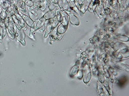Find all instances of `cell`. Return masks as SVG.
<instances>
[{
    "label": "cell",
    "mask_w": 129,
    "mask_h": 96,
    "mask_svg": "<svg viewBox=\"0 0 129 96\" xmlns=\"http://www.w3.org/2000/svg\"><path fill=\"white\" fill-rule=\"evenodd\" d=\"M9 18V25L7 28H6L8 31L9 32V33H11L12 35L15 36V33L17 31V28L15 25V23H14L12 17H10Z\"/></svg>",
    "instance_id": "obj_1"
},
{
    "label": "cell",
    "mask_w": 129,
    "mask_h": 96,
    "mask_svg": "<svg viewBox=\"0 0 129 96\" xmlns=\"http://www.w3.org/2000/svg\"><path fill=\"white\" fill-rule=\"evenodd\" d=\"M15 37L16 38V39L19 41L22 42L23 45H25V40H24L25 34L22 29L21 30H18V29L17 30V31L15 34Z\"/></svg>",
    "instance_id": "obj_2"
},
{
    "label": "cell",
    "mask_w": 129,
    "mask_h": 96,
    "mask_svg": "<svg viewBox=\"0 0 129 96\" xmlns=\"http://www.w3.org/2000/svg\"><path fill=\"white\" fill-rule=\"evenodd\" d=\"M83 71H84L83 72L84 79L85 78V79H84V81L85 83H87L90 81V77H91V73L90 71L89 70L88 66L87 65H86L85 66Z\"/></svg>",
    "instance_id": "obj_3"
},
{
    "label": "cell",
    "mask_w": 129,
    "mask_h": 96,
    "mask_svg": "<svg viewBox=\"0 0 129 96\" xmlns=\"http://www.w3.org/2000/svg\"><path fill=\"white\" fill-rule=\"evenodd\" d=\"M55 13H56V11L54 10L47 12V13H46L45 14V15L44 16V18L46 20H51V19H52V18L54 17V16L55 15Z\"/></svg>",
    "instance_id": "obj_4"
},
{
    "label": "cell",
    "mask_w": 129,
    "mask_h": 96,
    "mask_svg": "<svg viewBox=\"0 0 129 96\" xmlns=\"http://www.w3.org/2000/svg\"><path fill=\"white\" fill-rule=\"evenodd\" d=\"M22 16L23 17L22 18H23L24 21L25 22V23H26L27 25L28 26H29L30 27H31L32 25V24H33V21L31 20V19L30 17H28L27 16H25V15H22Z\"/></svg>",
    "instance_id": "obj_5"
},
{
    "label": "cell",
    "mask_w": 129,
    "mask_h": 96,
    "mask_svg": "<svg viewBox=\"0 0 129 96\" xmlns=\"http://www.w3.org/2000/svg\"><path fill=\"white\" fill-rule=\"evenodd\" d=\"M45 22V19L44 18H41L40 20L39 21H38V22H37V23L36 24L35 30L37 29L38 28H40V27H41L42 26H43Z\"/></svg>",
    "instance_id": "obj_6"
},
{
    "label": "cell",
    "mask_w": 129,
    "mask_h": 96,
    "mask_svg": "<svg viewBox=\"0 0 129 96\" xmlns=\"http://www.w3.org/2000/svg\"><path fill=\"white\" fill-rule=\"evenodd\" d=\"M7 17V12L6 9L3 8L2 12L0 13V20L1 21H4Z\"/></svg>",
    "instance_id": "obj_7"
},
{
    "label": "cell",
    "mask_w": 129,
    "mask_h": 96,
    "mask_svg": "<svg viewBox=\"0 0 129 96\" xmlns=\"http://www.w3.org/2000/svg\"><path fill=\"white\" fill-rule=\"evenodd\" d=\"M9 23V18L8 17H7L5 20H4V24L5 25V26L6 28H7L8 26Z\"/></svg>",
    "instance_id": "obj_8"
},
{
    "label": "cell",
    "mask_w": 129,
    "mask_h": 96,
    "mask_svg": "<svg viewBox=\"0 0 129 96\" xmlns=\"http://www.w3.org/2000/svg\"><path fill=\"white\" fill-rule=\"evenodd\" d=\"M55 4H54V3H52V4H51V5L50 6V7H49V8H50V9L51 11H53V10H54V9L55 8Z\"/></svg>",
    "instance_id": "obj_9"
},
{
    "label": "cell",
    "mask_w": 129,
    "mask_h": 96,
    "mask_svg": "<svg viewBox=\"0 0 129 96\" xmlns=\"http://www.w3.org/2000/svg\"><path fill=\"white\" fill-rule=\"evenodd\" d=\"M26 4L27 5L30 6H32L33 5V3H32V1H30V0H27V1H26Z\"/></svg>",
    "instance_id": "obj_10"
}]
</instances>
